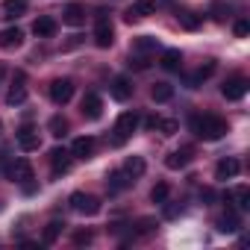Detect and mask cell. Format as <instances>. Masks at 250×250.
I'll use <instances>...</instances> for the list:
<instances>
[{"instance_id": "obj_1", "label": "cell", "mask_w": 250, "mask_h": 250, "mask_svg": "<svg viewBox=\"0 0 250 250\" xmlns=\"http://www.w3.org/2000/svg\"><path fill=\"white\" fill-rule=\"evenodd\" d=\"M191 130L194 136H200L203 142H218L229 133V124L218 115H203V118H191Z\"/></svg>"}, {"instance_id": "obj_2", "label": "cell", "mask_w": 250, "mask_h": 250, "mask_svg": "<svg viewBox=\"0 0 250 250\" xmlns=\"http://www.w3.org/2000/svg\"><path fill=\"white\" fill-rule=\"evenodd\" d=\"M68 203H71V209L77 212V215H97L100 212V200L94 197V194H85V191H74L71 197H68Z\"/></svg>"}, {"instance_id": "obj_3", "label": "cell", "mask_w": 250, "mask_h": 250, "mask_svg": "<svg viewBox=\"0 0 250 250\" xmlns=\"http://www.w3.org/2000/svg\"><path fill=\"white\" fill-rule=\"evenodd\" d=\"M112 42H115V27L106 18V12H100L97 21H94V44L106 50V47H112Z\"/></svg>"}, {"instance_id": "obj_4", "label": "cell", "mask_w": 250, "mask_h": 250, "mask_svg": "<svg viewBox=\"0 0 250 250\" xmlns=\"http://www.w3.org/2000/svg\"><path fill=\"white\" fill-rule=\"evenodd\" d=\"M71 97H74V80H71V77H56V80L50 83V100H53L56 106H65Z\"/></svg>"}, {"instance_id": "obj_5", "label": "cell", "mask_w": 250, "mask_h": 250, "mask_svg": "<svg viewBox=\"0 0 250 250\" xmlns=\"http://www.w3.org/2000/svg\"><path fill=\"white\" fill-rule=\"evenodd\" d=\"M139 124H142V121H139V115H136V112H121V115H118V124H115L118 145H121V142H127V139L139 130Z\"/></svg>"}, {"instance_id": "obj_6", "label": "cell", "mask_w": 250, "mask_h": 250, "mask_svg": "<svg viewBox=\"0 0 250 250\" xmlns=\"http://www.w3.org/2000/svg\"><path fill=\"white\" fill-rule=\"evenodd\" d=\"M191 159H194V147H191V145H186V147H180V150L168 153V156H165V165H168L171 171H183V168H188V165H191Z\"/></svg>"}, {"instance_id": "obj_7", "label": "cell", "mask_w": 250, "mask_h": 250, "mask_svg": "<svg viewBox=\"0 0 250 250\" xmlns=\"http://www.w3.org/2000/svg\"><path fill=\"white\" fill-rule=\"evenodd\" d=\"M247 77H229L224 85H221V94L227 97V100H241L244 94H247Z\"/></svg>"}, {"instance_id": "obj_8", "label": "cell", "mask_w": 250, "mask_h": 250, "mask_svg": "<svg viewBox=\"0 0 250 250\" xmlns=\"http://www.w3.org/2000/svg\"><path fill=\"white\" fill-rule=\"evenodd\" d=\"M6 174H9V180H15V183L24 186V183L33 180V165H30V159H15V162H9Z\"/></svg>"}, {"instance_id": "obj_9", "label": "cell", "mask_w": 250, "mask_h": 250, "mask_svg": "<svg viewBox=\"0 0 250 250\" xmlns=\"http://www.w3.org/2000/svg\"><path fill=\"white\" fill-rule=\"evenodd\" d=\"M109 94H112L118 103H127V100L133 97V83H130L127 77H115L112 85H109Z\"/></svg>"}, {"instance_id": "obj_10", "label": "cell", "mask_w": 250, "mask_h": 250, "mask_svg": "<svg viewBox=\"0 0 250 250\" xmlns=\"http://www.w3.org/2000/svg\"><path fill=\"white\" fill-rule=\"evenodd\" d=\"M215 68H218V65H215V59H206V65H200L194 74H188V77H186V85H188V88H197V85H203V83H206V80L215 74Z\"/></svg>"}, {"instance_id": "obj_11", "label": "cell", "mask_w": 250, "mask_h": 250, "mask_svg": "<svg viewBox=\"0 0 250 250\" xmlns=\"http://www.w3.org/2000/svg\"><path fill=\"white\" fill-rule=\"evenodd\" d=\"M62 21H65L68 27H83V24H85V6H83V3H68V6L62 9Z\"/></svg>"}, {"instance_id": "obj_12", "label": "cell", "mask_w": 250, "mask_h": 250, "mask_svg": "<svg viewBox=\"0 0 250 250\" xmlns=\"http://www.w3.org/2000/svg\"><path fill=\"white\" fill-rule=\"evenodd\" d=\"M80 106H83V115H85L88 121H97V118L103 115V100H100L94 91H88V94L83 97V103H80Z\"/></svg>"}, {"instance_id": "obj_13", "label": "cell", "mask_w": 250, "mask_h": 250, "mask_svg": "<svg viewBox=\"0 0 250 250\" xmlns=\"http://www.w3.org/2000/svg\"><path fill=\"white\" fill-rule=\"evenodd\" d=\"M50 168H53L56 177H59V174H68V171H71V153L62 150V147H53V150H50Z\"/></svg>"}, {"instance_id": "obj_14", "label": "cell", "mask_w": 250, "mask_h": 250, "mask_svg": "<svg viewBox=\"0 0 250 250\" xmlns=\"http://www.w3.org/2000/svg\"><path fill=\"white\" fill-rule=\"evenodd\" d=\"M238 171H241V162L227 156V159H221L215 165V180H232V177H238Z\"/></svg>"}, {"instance_id": "obj_15", "label": "cell", "mask_w": 250, "mask_h": 250, "mask_svg": "<svg viewBox=\"0 0 250 250\" xmlns=\"http://www.w3.org/2000/svg\"><path fill=\"white\" fill-rule=\"evenodd\" d=\"M21 44H24V30H18V27L0 30V47H3V50H15Z\"/></svg>"}, {"instance_id": "obj_16", "label": "cell", "mask_w": 250, "mask_h": 250, "mask_svg": "<svg viewBox=\"0 0 250 250\" xmlns=\"http://www.w3.org/2000/svg\"><path fill=\"white\" fill-rule=\"evenodd\" d=\"M153 12H156V0H136V3L130 6V12H127V21L133 24V21L147 18V15H153Z\"/></svg>"}, {"instance_id": "obj_17", "label": "cell", "mask_w": 250, "mask_h": 250, "mask_svg": "<svg viewBox=\"0 0 250 250\" xmlns=\"http://www.w3.org/2000/svg\"><path fill=\"white\" fill-rule=\"evenodd\" d=\"M71 156H77V159H91V156H94V139H91V136H80V139H74V145H71Z\"/></svg>"}, {"instance_id": "obj_18", "label": "cell", "mask_w": 250, "mask_h": 250, "mask_svg": "<svg viewBox=\"0 0 250 250\" xmlns=\"http://www.w3.org/2000/svg\"><path fill=\"white\" fill-rule=\"evenodd\" d=\"M33 33H36L39 39H53V36H56V18H50V15H42V18H36V24H33Z\"/></svg>"}, {"instance_id": "obj_19", "label": "cell", "mask_w": 250, "mask_h": 250, "mask_svg": "<svg viewBox=\"0 0 250 250\" xmlns=\"http://www.w3.org/2000/svg\"><path fill=\"white\" fill-rule=\"evenodd\" d=\"M39 145H42V139H39V133L33 127H21L18 130V147L21 150H39Z\"/></svg>"}, {"instance_id": "obj_20", "label": "cell", "mask_w": 250, "mask_h": 250, "mask_svg": "<svg viewBox=\"0 0 250 250\" xmlns=\"http://www.w3.org/2000/svg\"><path fill=\"white\" fill-rule=\"evenodd\" d=\"M24 100H27V85H24V77L18 74V83L9 88V94H6V103H9V106H21Z\"/></svg>"}, {"instance_id": "obj_21", "label": "cell", "mask_w": 250, "mask_h": 250, "mask_svg": "<svg viewBox=\"0 0 250 250\" xmlns=\"http://www.w3.org/2000/svg\"><path fill=\"white\" fill-rule=\"evenodd\" d=\"M147 171V162L142 159V156H127V162H124V174H127V177H142Z\"/></svg>"}, {"instance_id": "obj_22", "label": "cell", "mask_w": 250, "mask_h": 250, "mask_svg": "<svg viewBox=\"0 0 250 250\" xmlns=\"http://www.w3.org/2000/svg\"><path fill=\"white\" fill-rule=\"evenodd\" d=\"M177 21H180V27H183V30H191V33L203 27V15H197V12H180V15H177Z\"/></svg>"}, {"instance_id": "obj_23", "label": "cell", "mask_w": 250, "mask_h": 250, "mask_svg": "<svg viewBox=\"0 0 250 250\" xmlns=\"http://www.w3.org/2000/svg\"><path fill=\"white\" fill-rule=\"evenodd\" d=\"M162 68H165V71H180V68H183V53H180L177 47L165 50V53H162Z\"/></svg>"}, {"instance_id": "obj_24", "label": "cell", "mask_w": 250, "mask_h": 250, "mask_svg": "<svg viewBox=\"0 0 250 250\" xmlns=\"http://www.w3.org/2000/svg\"><path fill=\"white\" fill-rule=\"evenodd\" d=\"M127 186H133V177H127L124 171H115V174H109V191H112V194L124 191Z\"/></svg>"}, {"instance_id": "obj_25", "label": "cell", "mask_w": 250, "mask_h": 250, "mask_svg": "<svg viewBox=\"0 0 250 250\" xmlns=\"http://www.w3.org/2000/svg\"><path fill=\"white\" fill-rule=\"evenodd\" d=\"M27 6H30V0H3V15L6 18H18V15L27 12Z\"/></svg>"}, {"instance_id": "obj_26", "label": "cell", "mask_w": 250, "mask_h": 250, "mask_svg": "<svg viewBox=\"0 0 250 250\" xmlns=\"http://www.w3.org/2000/svg\"><path fill=\"white\" fill-rule=\"evenodd\" d=\"M150 97H153L156 103H168V100L174 97V85H168V83H156L153 91H150Z\"/></svg>"}, {"instance_id": "obj_27", "label": "cell", "mask_w": 250, "mask_h": 250, "mask_svg": "<svg viewBox=\"0 0 250 250\" xmlns=\"http://www.w3.org/2000/svg\"><path fill=\"white\" fill-rule=\"evenodd\" d=\"M238 227H241V218H238L235 212H227L224 218H218V229H221V232H235Z\"/></svg>"}, {"instance_id": "obj_28", "label": "cell", "mask_w": 250, "mask_h": 250, "mask_svg": "<svg viewBox=\"0 0 250 250\" xmlns=\"http://www.w3.org/2000/svg\"><path fill=\"white\" fill-rule=\"evenodd\" d=\"M62 229H65V221H50V224L44 227V235H42V241H44V244H53V241L62 235Z\"/></svg>"}, {"instance_id": "obj_29", "label": "cell", "mask_w": 250, "mask_h": 250, "mask_svg": "<svg viewBox=\"0 0 250 250\" xmlns=\"http://www.w3.org/2000/svg\"><path fill=\"white\" fill-rule=\"evenodd\" d=\"M209 12H212V18H215V21H227V18L232 15V6H229V3H224V0H215Z\"/></svg>"}, {"instance_id": "obj_30", "label": "cell", "mask_w": 250, "mask_h": 250, "mask_svg": "<svg viewBox=\"0 0 250 250\" xmlns=\"http://www.w3.org/2000/svg\"><path fill=\"white\" fill-rule=\"evenodd\" d=\"M47 130H50L56 139H62V136L68 133V121H65L62 115H53V118H50V124H47Z\"/></svg>"}, {"instance_id": "obj_31", "label": "cell", "mask_w": 250, "mask_h": 250, "mask_svg": "<svg viewBox=\"0 0 250 250\" xmlns=\"http://www.w3.org/2000/svg\"><path fill=\"white\" fill-rule=\"evenodd\" d=\"M159 47V42L156 39H150V36H142V39H136V44H133V50L136 53H153Z\"/></svg>"}, {"instance_id": "obj_32", "label": "cell", "mask_w": 250, "mask_h": 250, "mask_svg": "<svg viewBox=\"0 0 250 250\" xmlns=\"http://www.w3.org/2000/svg\"><path fill=\"white\" fill-rule=\"evenodd\" d=\"M156 130H159L162 136H174V133L180 130V121H174V118H159V121H156Z\"/></svg>"}, {"instance_id": "obj_33", "label": "cell", "mask_w": 250, "mask_h": 250, "mask_svg": "<svg viewBox=\"0 0 250 250\" xmlns=\"http://www.w3.org/2000/svg\"><path fill=\"white\" fill-rule=\"evenodd\" d=\"M168 194H171L168 183H156V186L150 188V200H153V203H168Z\"/></svg>"}, {"instance_id": "obj_34", "label": "cell", "mask_w": 250, "mask_h": 250, "mask_svg": "<svg viewBox=\"0 0 250 250\" xmlns=\"http://www.w3.org/2000/svg\"><path fill=\"white\" fill-rule=\"evenodd\" d=\"M235 200H238V206H241V209H247V206H250V188H247V186L235 188Z\"/></svg>"}, {"instance_id": "obj_35", "label": "cell", "mask_w": 250, "mask_h": 250, "mask_svg": "<svg viewBox=\"0 0 250 250\" xmlns=\"http://www.w3.org/2000/svg\"><path fill=\"white\" fill-rule=\"evenodd\" d=\"M74 244H77V247L91 244V232H88V229H77V232H74Z\"/></svg>"}, {"instance_id": "obj_36", "label": "cell", "mask_w": 250, "mask_h": 250, "mask_svg": "<svg viewBox=\"0 0 250 250\" xmlns=\"http://www.w3.org/2000/svg\"><path fill=\"white\" fill-rule=\"evenodd\" d=\"M232 33H235L238 39H244V36L250 33V24H247V21H235V27H232Z\"/></svg>"}, {"instance_id": "obj_37", "label": "cell", "mask_w": 250, "mask_h": 250, "mask_svg": "<svg viewBox=\"0 0 250 250\" xmlns=\"http://www.w3.org/2000/svg\"><path fill=\"white\" fill-rule=\"evenodd\" d=\"M183 212V206H165V218H177Z\"/></svg>"}, {"instance_id": "obj_38", "label": "cell", "mask_w": 250, "mask_h": 250, "mask_svg": "<svg viewBox=\"0 0 250 250\" xmlns=\"http://www.w3.org/2000/svg\"><path fill=\"white\" fill-rule=\"evenodd\" d=\"M200 197H203V200H215V191H212V188H203Z\"/></svg>"}]
</instances>
